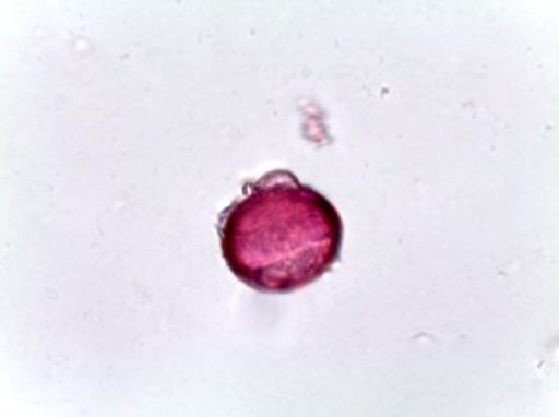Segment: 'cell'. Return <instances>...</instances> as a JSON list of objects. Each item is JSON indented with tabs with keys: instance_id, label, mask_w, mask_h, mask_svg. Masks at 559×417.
Instances as JSON below:
<instances>
[{
	"instance_id": "1",
	"label": "cell",
	"mask_w": 559,
	"mask_h": 417,
	"mask_svg": "<svg viewBox=\"0 0 559 417\" xmlns=\"http://www.w3.org/2000/svg\"><path fill=\"white\" fill-rule=\"evenodd\" d=\"M242 194L218 221L224 260L242 284L289 293L331 271L344 226L321 192L292 171L274 170L245 184Z\"/></svg>"
}]
</instances>
